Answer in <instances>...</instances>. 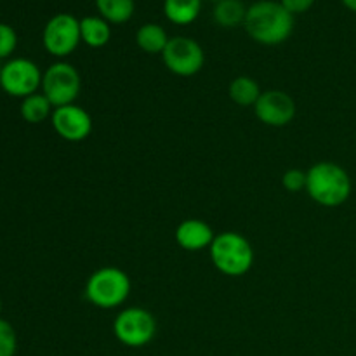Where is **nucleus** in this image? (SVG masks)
Instances as JSON below:
<instances>
[{"label":"nucleus","instance_id":"12","mask_svg":"<svg viewBox=\"0 0 356 356\" xmlns=\"http://www.w3.org/2000/svg\"><path fill=\"white\" fill-rule=\"evenodd\" d=\"M216 235L211 226L202 219H186L176 228V242L188 252H200L209 249Z\"/></svg>","mask_w":356,"mask_h":356},{"label":"nucleus","instance_id":"1","mask_svg":"<svg viewBox=\"0 0 356 356\" xmlns=\"http://www.w3.org/2000/svg\"><path fill=\"white\" fill-rule=\"evenodd\" d=\"M243 28L257 44L280 45L294 31V16L280 2L259 0L247 7Z\"/></svg>","mask_w":356,"mask_h":356},{"label":"nucleus","instance_id":"9","mask_svg":"<svg viewBox=\"0 0 356 356\" xmlns=\"http://www.w3.org/2000/svg\"><path fill=\"white\" fill-rule=\"evenodd\" d=\"M163 65L177 76H193L204 68L205 52L190 37H172L162 52Z\"/></svg>","mask_w":356,"mask_h":356},{"label":"nucleus","instance_id":"3","mask_svg":"<svg viewBox=\"0 0 356 356\" xmlns=\"http://www.w3.org/2000/svg\"><path fill=\"white\" fill-rule=\"evenodd\" d=\"M209 252L216 270L226 277H242L254 264L252 245L236 232H222L216 235Z\"/></svg>","mask_w":356,"mask_h":356},{"label":"nucleus","instance_id":"24","mask_svg":"<svg viewBox=\"0 0 356 356\" xmlns=\"http://www.w3.org/2000/svg\"><path fill=\"white\" fill-rule=\"evenodd\" d=\"M341 2L344 3V7L350 10H353V13H356V0H341Z\"/></svg>","mask_w":356,"mask_h":356},{"label":"nucleus","instance_id":"7","mask_svg":"<svg viewBox=\"0 0 356 356\" xmlns=\"http://www.w3.org/2000/svg\"><path fill=\"white\" fill-rule=\"evenodd\" d=\"M42 76L44 73L37 63L26 58H14L0 70V87L9 96L24 99L42 89Z\"/></svg>","mask_w":356,"mask_h":356},{"label":"nucleus","instance_id":"10","mask_svg":"<svg viewBox=\"0 0 356 356\" xmlns=\"http://www.w3.org/2000/svg\"><path fill=\"white\" fill-rule=\"evenodd\" d=\"M254 113L268 127H285L294 120L296 103L284 90H264L254 104Z\"/></svg>","mask_w":356,"mask_h":356},{"label":"nucleus","instance_id":"4","mask_svg":"<svg viewBox=\"0 0 356 356\" xmlns=\"http://www.w3.org/2000/svg\"><path fill=\"white\" fill-rule=\"evenodd\" d=\"M131 278L124 270L104 266L94 271L86 284V298L99 309L120 308L131 296Z\"/></svg>","mask_w":356,"mask_h":356},{"label":"nucleus","instance_id":"27","mask_svg":"<svg viewBox=\"0 0 356 356\" xmlns=\"http://www.w3.org/2000/svg\"><path fill=\"white\" fill-rule=\"evenodd\" d=\"M218 2H219V0H218Z\"/></svg>","mask_w":356,"mask_h":356},{"label":"nucleus","instance_id":"19","mask_svg":"<svg viewBox=\"0 0 356 356\" xmlns=\"http://www.w3.org/2000/svg\"><path fill=\"white\" fill-rule=\"evenodd\" d=\"M247 16V7L242 0H219L214 7V21L219 26L233 28L243 24Z\"/></svg>","mask_w":356,"mask_h":356},{"label":"nucleus","instance_id":"6","mask_svg":"<svg viewBox=\"0 0 356 356\" xmlns=\"http://www.w3.org/2000/svg\"><path fill=\"white\" fill-rule=\"evenodd\" d=\"M113 334L127 348H143L156 334V320L145 308H125L115 316Z\"/></svg>","mask_w":356,"mask_h":356},{"label":"nucleus","instance_id":"8","mask_svg":"<svg viewBox=\"0 0 356 356\" xmlns=\"http://www.w3.org/2000/svg\"><path fill=\"white\" fill-rule=\"evenodd\" d=\"M82 42L80 37V19L73 14L61 13L52 16L47 21L42 33V44L45 51L54 58H66L72 54L79 44Z\"/></svg>","mask_w":356,"mask_h":356},{"label":"nucleus","instance_id":"14","mask_svg":"<svg viewBox=\"0 0 356 356\" xmlns=\"http://www.w3.org/2000/svg\"><path fill=\"white\" fill-rule=\"evenodd\" d=\"M202 10V0H165L163 2V14L167 19L179 26L191 24Z\"/></svg>","mask_w":356,"mask_h":356},{"label":"nucleus","instance_id":"18","mask_svg":"<svg viewBox=\"0 0 356 356\" xmlns=\"http://www.w3.org/2000/svg\"><path fill=\"white\" fill-rule=\"evenodd\" d=\"M99 16L110 24L127 23L134 16V0H96Z\"/></svg>","mask_w":356,"mask_h":356},{"label":"nucleus","instance_id":"22","mask_svg":"<svg viewBox=\"0 0 356 356\" xmlns=\"http://www.w3.org/2000/svg\"><path fill=\"white\" fill-rule=\"evenodd\" d=\"M282 184L289 193H299L306 190V172L301 169H289L285 170L282 177Z\"/></svg>","mask_w":356,"mask_h":356},{"label":"nucleus","instance_id":"2","mask_svg":"<svg viewBox=\"0 0 356 356\" xmlns=\"http://www.w3.org/2000/svg\"><path fill=\"white\" fill-rule=\"evenodd\" d=\"M350 174L334 162H318L306 172V193L322 207H339L351 195Z\"/></svg>","mask_w":356,"mask_h":356},{"label":"nucleus","instance_id":"20","mask_svg":"<svg viewBox=\"0 0 356 356\" xmlns=\"http://www.w3.org/2000/svg\"><path fill=\"white\" fill-rule=\"evenodd\" d=\"M17 351V336L7 320L0 318V356H14Z\"/></svg>","mask_w":356,"mask_h":356},{"label":"nucleus","instance_id":"21","mask_svg":"<svg viewBox=\"0 0 356 356\" xmlns=\"http://www.w3.org/2000/svg\"><path fill=\"white\" fill-rule=\"evenodd\" d=\"M17 47V33L10 24L0 23V59H7Z\"/></svg>","mask_w":356,"mask_h":356},{"label":"nucleus","instance_id":"5","mask_svg":"<svg viewBox=\"0 0 356 356\" xmlns=\"http://www.w3.org/2000/svg\"><path fill=\"white\" fill-rule=\"evenodd\" d=\"M82 90V76L79 70L66 61L49 66L42 76V94L54 108L73 104Z\"/></svg>","mask_w":356,"mask_h":356},{"label":"nucleus","instance_id":"11","mask_svg":"<svg viewBox=\"0 0 356 356\" xmlns=\"http://www.w3.org/2000/svg\"><path fill=\"white\" fill-rule=\"evenodd\" d=\"M51 124L56 134L68 143L83 141L92 132V118L82 106L75 103L54 108Z\"/></svg>","mask_w":356,"mask_h":356},{"label":"nucleus","instance_id":"15","mask_svg":"<svg viewBox=\"0 0 356 356\" xmlns=\"http://www.w3.org/2000/svg\"><path fill=\"white\" fill-rule=\"evenodd\" d=\"M170 38L165 28L156 23L143 24L136 33V44L141 51L148 52V54H162Z\"/></svg>","mask_w":356,"mask_h":356},{"label":"nucleus","instance_id":"26","mask_svg":"<svg viewBox=\"0 0 356 356\" xmlns=\"http://www.w3.org/2000/svg\"><path fill=\"white\" fill-rule=\"evenodd\" d=\"M0 70H2V66H0Z\"/></svg>","mask_w":356,"mask_h":356},{"label":"nucleus","instance_id":"16","mask_svg":"<svg viewBox=\"0 0 356 356\" xmlns=\"http://www.w3.org/2000/svg\"><path fill=\"white\" fill-rule=\"evenodd\" d=\"M261 94L263 92H261L259 83L250 79V76H236L229 82L228 96L238 106H254L261 97Z\"/></svg>","mask_w":356,"mask_h":356},{"label":"nucleus","instance_id":"17","mask_svg":"<svg viewBox=\"0 0 356 356\" xmlns=\"http://www.w3.org/2000/svg\"><path fill=\"white\" fill-rule=\"evenodd\" d=\"M19 111L23 120L28 122V124H42V122L52 117L54 106H52L51 101L44 94L35 92L21 99Z\"/></svg>","mask_w":356,"mask_h":356},{"label":"nucleus","instance_id":"13","mask_svg":"<svg viewBox=\"0 0 356 356\" xmlns=\"http://www.w3.org/2000/svg\"><path fill=\"white\" fill-rule=\"evenodd\" d=\"M80 37L89 47L101 49L110 42L111 26L101 16H86L80 19Z\"/></svg>","mask_w":356,"mask_h":356},{"label":"nucleus","instance_id":"25","mask_svg":"<svg viewBox=\"0 0 356 356\" xmlns=\"http://www.w3.org/2000/svg\"><path fill=\"white\" fill-rule=\"evenodd\" d=\"M0 312H2V301H0Z\"/></svg>","mask_w":356,"mask_h":356},{"label":"nucleus","instance_id":"23","mask_svg":"<svg viewBox=\"0 0 356 356\" xmlns=\"http://www.w3.org/2000/svg\"><path fill=\"white\" fill-rule=\"evenodd\" d=\"M280 3L294 16V14L308 13L313 3H315V0H280Z\"/></svg>","mask_w":356,"mask_h":356}]
</instances>
